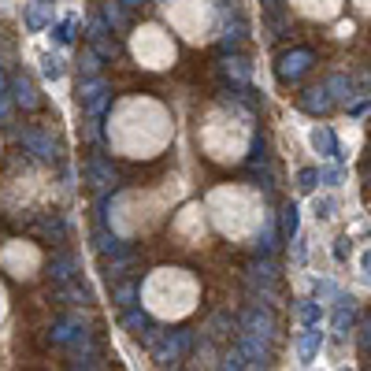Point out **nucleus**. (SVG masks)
I'll use <instances>...</instances> for the list:
<instances>
[{"instance_id": "nucleus-23", "label": "nucleus", "mask_w": 371, "mask_h": 371, "mask_svg": "<svg viewBox=\"0 0 371 371\" xmlns=\"http://www.w3.org/2000/svg\"><path fill=\"white\" fill-rule=\"evenodd\" d=\"M123 327H126V331H134V334H145V327H149V315L145 312H126L123 315Z\"/></svg>"}, {"instance_id": "nucleus-46", "label": "nucleus", "mask_w": 371, "mask_h": 371, "mask_svg": "<svg viewBox=\"0 0 371 371\" xmlns=\"http://www.w3.org/2000/svg\"><path fill=\"white\" fill-rule=\"evenodd\" d=\"M4 85H8V79H4V74H0V93H4Z\"/></svg>"}, {"instance_id": "nucleus-20", "label": "nucleus", "mask_w": 371, "mask_h": 371, "mask_svg": "<svg viewBox=\"0 0 371 371\" xmlns=\"http://www.w3.org/2000/svg\"><path fill=\"white\" fill-rule=\"evenodd\" d=\"M223 71L231 74L238 85H245V82H249V60H242V56H231V60L223 63Z\"/></svg>"}, {"instance_id": "nucleus-18", "label": "nucleus", "mask_w": 371, "mask_h": 371, "mask_svg": "<svg viewBox=\"0 0 371 371\" xmlns=\"http://www.w3.org/2000/svg\"><path fill=\"white\" fill-rule=\"evenodd\" d=\"M49 23H52V12H49L45 4H38V0H34V4L26 8V26L30 30H45Z\"/></svg>"}, {"instance_id": "nucleus-14", "label": "nucleus", "mask_w": 371, "mask_h": 371, "mask_svg": "<svg viewBox=\"0 0 371 371\" xmlns=\"http://www.w3.org/2000/svg\"><path fill=\"white\" fill-rule=\"evenodd\" d=\"M12 101L15 104H23V108H38L41 101H38V90H34V85H30V79H23V74H19V79L12 82Z\"/></svg>"}, {"instance_id": "nucleus-21", "label": "nucleus", "mask_w": 371, "mask_h": 371, "mask_svg": "<svg viewBox=\"0 0 371 371\" xmlns=\"http://www.w3.org/2000/svg\"><path fill=\"white\" fill-rule=\"evenodd\" d=\"M101 19H104L108 26H126V4H119V0H108Z\"/></svg>"}, {"instance_id": "nucleus-3", "label": "nucleus", "mask_w": 371, "mask_h": 371, "mask_svg": "<svg viewBox=\"0 0 371 371\" xmlns=\"http://www.w3.org/2000/svg\"><path fill=\"white\" fill-rule=\"evenodd\" d=\"M145 342L152 345V356L160 360V364H179V360L190 353V345H193V334L190 331H145Z\"/></svg>"}, {"instance_id": "nucleus-32", "label": "nucleus", "mask_w": 371, "mask_h": 371, "mask_svg": "<svg viewBox=\"0 0 371 371\" xmlns=\"http://www.w3.org/2000/svg\"><path fill=\"white\" fill-rule=\"evenodd\" d=\"M38 231L45 234V238H56V242H60V238H63V223H60V220H41Z\"/></svg>"}, {"instance_id": "nucleus-37", "label": "nucleus", "mask_w": 371, "mask_h": 371, "mask_svg": "<svg viewBox=\"0 0 371 371\" xmlns=\"http://www.w3.org/2000/svg\"><path fill=\"white\" fill-rule=\"evenodd\" d=\"M134 293H138L134 286H119V290H115V301H119V304H130V301H134Z\"/></svg>"}, {"instance_id": "nucleus-16", "label": "nucleus", "mask_w": 371, "mask_h": 371, "mask_svg": "<svg viewBox=\"0 0 371 371\" xmlns=\"http://www.w3.org/2000/svg\"><path fill=\"white\" fill-rule=\"evenodd\" d=\"M297 320H301L304 327H320V320H323V301H301V304H297Z\"/></svg>"}, {"instance_id": "nucleus-22", "label": "nucleus", "mask_w": 371, "mask_h": 371, "mask_svg": "<svg viewBox=\"0 0 371 371\" xmlns=\"http://www.w3.org/2000/svg\"><path fill=\"white\" fill-rule=\"evenodd\" d=\"M52 275H56L60 282H67L74 275V256H56L52 260Z\"/></svg>"}, {"instance_id": "nucleus-12", "label": "nucleus", "mask_w": 371, "mask_h": 371, "mask_svg": "<svg viewBox=\"0 0 371 371\" xmlns=\"http://www.w3.org/2000/svg\"><path fill=\"white\" fill-rule=\"evenodd\" d=\"M356 323V301L353 297H338V312H334V334H345Z\"/></svg>"}, {"instance_id": "nucleus-10", "label": "nucleus", "mask_w": 371, "mask_h": 371, "mask_svg": "<svg viewBox=\"0 0 371 371\" xmlns=\"http://www.w3.org/2000/svg\"><path fill=\"white\" fill-rule=\"evenodd\" d=\"M90 179H93V186L97 190H112L115 186V171H112V163H108L104 156H90Z\"/></svg>"}, {"instance_id": "nucleus-5", "label": "nucleus", "mask_w": 371, "mask_h": 371, "mask_svg": "<svg viewBox=\"0 0 371 371\" xmlns=\"http://www.w3.org/2000/svg\"><path fill=\"white\" fill-rule=\"evenodd\" d=\"M312 63H315V56H312L308 49H290V52H282V56H279V79H282V82H297L301 74L312 67Z\"/></svg>"}, {"instance_id": "nucleus-9", "label": "nucleus", "mask_w": 371, "mask_h": 371, "mask_svg": "<svg viewBox=\"0 0 371 371\" xmlns=\"http://www.w3.org/2000/svg\"><path fill=\"white\" fill-rule=\"evenodd\" d=\"M331 104L334 101H331V93H327V85H315V90H308L297 101V108H301V112H308V115H327V112H331Z\"/></svg>"}, {"instance_id": "nucleus-19", "label": "nucleus", "mask_w": 371, "mask_h": 371, "mask_svg": "<svg viewBox=\"0 0 371 371\" xmlns=\"http://www.w3.org/2000/svg\"><path fill=\"white\" fill-rule=\"evenodd\" d=\"M297 226H301L297 204H286V208H282V238H297Z\"/></svg>"}, {"instance_id": "nucleus-35", "label": "nucleus", "mask_w": 371, "mask_h": 371, "mask_svg": "<svg viewBox=\"0 0 371 371\" xmlns=\"http://www.w3.org/2000/svg\"><path fill=\"white\" fill-rule=\"evenodd\" d=\"M320 182L323 186H342V171H338V167H323L320 171Z\"/></svg>"}, {"instance_id": "nucleus-28", "label": "nucleus", "mask_w": 371, "mask_h": 371, "mask_svg": "<svg viewBox=\"0 0 371 371\" xmlns=\"http://www.w3.org/2000/svg\"><path fill=\"white\" fill-rule=\"evenodd\" d=\"M52 38H56V45H71V41H74V19L60 23L56 30H52Z\"/></svg>"}, {"instance_id": "nucleus-34", "label": "nucleus", "mask_w": 371, "mask_h": 371, "mask_svg": "<svg viewBox=\"0 0 371 371\" xmlns=\"http://www.w3.org/2000/svg\"><path fill=\"white\" fill-rule=\"evenodd\" d=\"M315 297L331 301V297H338V286H334V282H315Z\"/></svg>"}, {"instance_id": "nucleus-31", "label": "nucleus", "mask_w": 371, "mask_h": 371, "mask_svg": "<svg viewBox=\"0 0 371 371\" xmlns=\"http://www.w3.org/2000/svg\"><path fill=\"white\" fill-rule=\"evenodd\" d=\"M82 74H85V79L101 74V56H97V52H82Z\"/></svg>"}, {"instance_id": "nucleus-8", "label": "nucleus", "mask_w": 371, "mask_h": 371, "mask_svg": "<svg viewBox=\"0 0 371 371\" xmlns=\"http://www.w3.org/2000/svg\"><path fill=\"white\" fill-rule=\"evenodd\" d=\"M15 138L23 141V145L34 152V156H41V160H56V152H60L56 141H52L49 134H41V130H19Z\"/></svg>"}, {"instance_id": "nucleus-13", "label": "nucleus", "mask_w": 371, "mask_h": 371, "mask_svg": "<svg viewBox=\"0 0 371 371\" xmlns=\"http://www.w3.org/2000/svg\"><path fill=\"white\" fill-rule=\"evenodd\" d=\"M320 345H323V334H320V327H308V331H304L301 338H297V356L304 360V364H308V360L320 353Z\"/></svg>"}, {"instance_id": "nucleus-6", "label": "nucleus", "mask_w": 371, "mask_h": 371, "mask_svg": "<svg viewBox=\"0 0 371 371\" xmlns=\"http://www.w3.org/2000/svg\"><path fill=\"white\" fill-rule=\"evenodd\" d=\"M242 331L271 338V334H275V315H271L264 304H253V308H245V315H242Z\"/></svg>"}, {"instance_id": "nucleus-38", "label": "nucleus", "mask_w": 371, "mask_h": 371, "mask_svg": "<svg viewBox=\"0 0 371 371\" xmlns=\"http://www.w3.org/2000/svg\"><path fill=\"white\" fill-rule=\"evenodd\" d=\"M290 242H293V264H304V256H308L304 242H297V238H290Z\"/></svg>"}, {"instance_id": "nucleus-40", "label": "nucleus", "mask_w": 371, "mask_h": 371, "mask_svg": "<svg viewBox=\"0 0 371 371\" xmlns=\"http://www.w3.org/2000/svg\"><path fill=\"white\" fill-rule=\"evenodd\" d=\"M334 256H338V260H345V256H349V238H338V245H334Z\"/></svg>"}, {"instance_id": "nucleus-44", "label": "nucleus", "mask_w": 371, "mask_h": 371, "mask_svg": "<svg viewBox=\"0 0 371 371\" xmlns=\"http://www.w3.org/2000/svg\"><path fill=\"white\" fill-rule=\"evenodd\" d=\"M364 345H368V349H371V323H368V327H364Z\"/></svg>"}, {"instance_id": "nucleus-29", "label": "nucleus", "mask_w": 371, "mask_h": 371, "mask_svg": "<svg viewBox=\"0 0 371 371\" xmlns=\"http://www.w3.org/2000/svg\"><path fill=\"white\" fill-rule=\"evenodd\" d=\"M41 71H45V79H60V74H63V60L49 52V56L41 60Z\"/></svg>"}, {"instance_id": "nucleus-43", "label": "nucleus", "mask_w": 371, "mask_h": 371, "mask_svg": "<svg viewBox=\"0 0 371 371\" xmlns=\"http://www.w3.org/2000/svg\"><path fill=\"white\" fill-rule=\"evenodd\" d=\"M364 275L371 279V249H368V253H364Z\"/></svg>"}, {"instance_id": "nucleus-27", "label": "nucleus", "mask_w": 371, "mask_h": 371, "mask_svg": "<svg viewBox=\"0 0 371 371\" xmlns=\"http://www.w3.org/2000/svg\"><path fill=\"white\" fill-rule=\"evenodd\" d=\"M93 52H97L101 60H115V56H119V45H115L112 38H101V41H93Z\"/></svg>"}, {"instance_id": "nucleus-45", "label": "nucleus", "mask_w": 371, "mask_h": 371, "mask_svg": "<svg viewBox=\"0 0 371 371\" xmlns=\"http://www.w3.org/2000/svg\"><path fill=\"white\" fill-rule=\"evenodd\" d=\"M123 4H126V8H138V4H145V0H123Z\"/></svg>"}, {"instance_id": "nucleus-7", "label": "nucleus", "mask_w": 371, "mask_h": 371, "mask_svg": "<svg viewBox=\"0 0 371 371\" xmlns=\"http://www.w3.org/2000/svg\"><path fill=\"white\" fill-rule=\"evenodd\" d=\"M245 338L238 342V349L245 353V360H249V368H264L267 360H271V353H267V338L264 334H249V331H242Z\"/></svg>"}, {"instance_id": "nucleus-15", "label": "nucleus", "mask_w": 371, "mask_h": 371, "mask_svg": "<svg viewBox=\"0 0 371 371\" xmlns=\"http://www.w3.org/2000/svg\"><path fill=\"white\" fill-rule=\"evenodd\" d=\"M79 334H82V323L79 320H63V323L52 327V342H60V345H71Z\"/></svg>"}, {"instance_id": "nucleus-41", "label": "nucleus", "mask_w": 371, "mask_h": 371, "mask_svg": "<svg viewBox=\"0 0 371 371\" xmlns=\"http://www.w3.org/2000/svg\"><path fill=\"white\" fill-rule=\"evenodd\" d=\"M8 108H12V101H8V97H4V93H0V119H4V115H8Z\"/></svg>"}, {"instance_id": "nucleus-36", "label": "nucleus", "mask_w": 371, "mask_h": 371, "mask_svg": "<svg viewBox=\"0 0 371 371\" xmlns=\"http://www.w3.org/2000/svg\"><path fill=\"white\" fill-rule=\"evenodd\" d=\"M315 215H323V220H331V215H334V201H331V197L315 201Z\"/></svg>"}, {"instance_id": "nucleus-1", "label": "nucleus", "mask_w": 371, "mask_h": 371, "mask_svg": "<svg viewBox=\"0 0 371 371\" xmlns=\"http://www.w3.org/2000/svg\"><path fill=\"white\" fill-rule=\"evenodd\" d=\"M182 282H190V271H179V267H163L156 271L149 282H145V301H149V308L156 312V315H167V301H174V315H186L193 308V297L190 293H182L179 297V286Z\"/></svg>"}, {"instance_id": "nucleus-39", "label": "nucleus", "mask_w": 371, "mask_h": 371, "mask_svg": "<svg viewBox=\"0 0 371 371\" xmlns=\"http://www.w3.org/2000/svg\"><path fill=\"white\" fill-rule=\"evenodd\" d=\"M368 108H371V97H364V101H356L353 108H349V115H353V119H356V115H364V112H368Z\"/></svg>"}, {"instance_id": "nucleus-4", "label": "nucleus", "mask_w": 371, "mask_h": 371, "mask_svg": "<svg viewBox=\"0 0 371 371\" xmlns=\"http://www.w3.org/2000/svg\"><path fill=\"white\" fill-rule=\"evenodd\" d=\"M108 101H112V90H108V82L101 79V74H93V79H85L79 85V104L90 115H101L104 108H108Z\"/></svg>"}, {"instance_id": "nucleus-30", "label": "nucleus", "mask_w": 371, "mask_h": 371, "mask_svg": "<svg viewBox=\"0 0 371 371\" xmlns=\"http://www.w3.org/2000/svg\"><path fill=\"white\" fill-rule=\"evenodd\" d=\"M223 368H231V371H242V368H249V360H245V353H242V349H231V353H226L223 356Z\"/></svg>"}, {"instance_id": "nucleus-25", "label": "nucleus", "mask_w": 371, "mask_h": 371, "mask_svg": "<svg viewBox=\"0 0 371 371\" xmlns=\"http://www.w3.org/2000/svg\"><path fill=\"white\" fill-rule=\"evenodd\" d=\"M242 38H245V23H242V19H234V26L223 30V49H234Z\"/></svg>"}, {"instance_id": "nucleus-17", "label": "nucleus", "mask_w": 371, "mask_h": 371, "mask_svg": "<svg viewBox=\"0 0 371 371\" xmlns=\"http://www.w3.org/2000/svg\"><path fill=\"white\" fill-rule=\"evenodd\" d=\"M327 93H331V101H349V97H353V82H349L345 74H331V79H327Z\"/></svg>"}, {"instance_id": "nucleus-33", "label": "nucleus", "mask_w": 371, "mask_h": 371, "mask_svg": "<svg viewBox=\"0 0 371 371\" xmlns=\"http://www.w3.org/2000/svg\"><path fill=\"white\" fill-rule=\"evenodd\" d=\"M271 249H275V231H271V223L264 226V234H260V242H256V253L260 256H267Z\"/></svg>"}, {"instance_id": "nucleus-26", "label": "nucleus", "mask_w": 371, "mask_h": 371, "mask_svg": "<svg viewBox=\"0 0 371 371\" xmlns=\"http://www.w3.org/2000/svg\"><path fill=\"white\" fill-rule=\"evenodd\" d=\"M249 275H253V282H264V286H267V282L275 279V264H271V260H264V264H253V267H249Z\"/></svg>"}, {"instance_id": "nucleus-2", "label": "nucleus", "mask_w": 371, "mask_h": 371, "mask_svg": "<svg viewBox=\"0 0 371 371\" xmlns=\"http://www.w3.org/2000/svg\"><path fill=\"white\" fill-rule=\"evenodd\" d=\"M130 45H134L138 63H145L149 71H163V67L174 60V45L163 38L160 26H141V30H134V41H130Z\"/></svg>"}, {"instance_id": "nucleus-11", "label": "nucleus", "mask_w": 371, "mask_h": 371, "mask_svg": "<svg viewBox=\"0 0 371 371\" xmlns=\"http://www.w3.org/2000/svg\"><path fill=\"white\" fill-rule=\"evenodd\" d=\"M312 149L320 152V156L342 160V156H338V152H342V149H338V141H334V134H331V130H327V126H315V130H312Z\"/></svg>"}, {"instance_id": "nucleus-24", "label": "nucleus", "mask_w": 371, "mask_h": 371, "mask_svg": "<svg viewBox=\"0 0 371 371\" xmlns=\"http://www.w3.org/2000/svg\"><path fill=\"white\" fill-rule=\"evenodd\" d=\"M315 186H320V171H315V167L297 171V190H301V193H312Z\"/></svg>"}, {"instance_id": "nucleus-42", "label": "nucleus", "mask_w": 371, "mask_h": 371, "mask_svg": "<svg viewBox=\"0 0 371 371\" xmlns=\"http://www.w3.org/2000/svg\"><path fill=\"white\" fill-rule=\"evenodd\" d=\"M260 4H264V8H267V12H271V15H275V12H279V0H260Z\"/></svg>"}]
</instances>
